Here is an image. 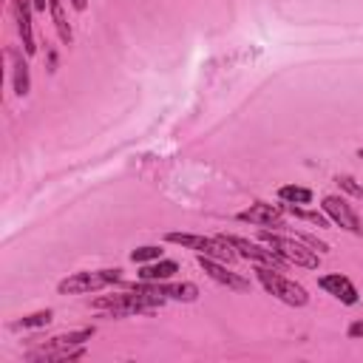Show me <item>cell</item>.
Masks as SVG:
<instances>
[{
    "label": "cell",
    "instance_id": "obj_1",
    "mask_svg": "<svg viewBox=\"0 0 363 363\" xmlns=\"http://www.w3.org/2000/svg\"><path fill=\"white\" fill-rule=\"evenodd\" d=\"M267 247H272L286 264H295V267H306V269H315L320 264V252H315L312 247H306L298 235H284V233H269V230H261L258 235Z\"/></svg>",
    "mask_w": 363,
    "mask_h": 363
},
{
    "label": "cell",
    "instance_id": "obj_2",
    "mask_svg": "<svg viewBox=\"0 0 363 363\" xmlns=\"http://www.w3.org/2000/svg\"><path fill=\"white\" fill-rule=\"evenodd\" d=\"M164 241L170 244H179L184 250H193L196 255H207V258H216V261H224V264H233L238 258V252L221 238V235H196V233H167Z\"/></svg>",
    "mask_w": 363,
    "mask_h": 363
},
{
    "label": "cell",
    "instance_id": "obj_3",
    "mask_svg": "<svg viewBox=\"0 0 363 363\" xmlns=\"http://www.w3.org/2000/svg\"><path fill=\"white\" fill-rule=\"evenodd\" d=\"M255 278H258V284H261L272 298H278V301H284V303H289V306H306V301H309L306 289H303L301 284L289 281L286 275H281V269H275V267L258 264V267H255Z\"/></svg>",
    "mask_w": 363,
    "mask_h": 363
},
{
    "label": "cell",
    "instance_id": "obj_4",
    "mask_svg": "<svg viewBox=\"0 0 363 363\" xmlns=\"http://www.w3.org/2000/svg\"><path fill=\"white\" fill-rule=\"evenodd\" d=\"M122 281V269L113 267V269H94V272H74L68 278H62L57 284V292L60 295H82V292H96V289H105L111 284Z\"/></svg>",
    "mask_w": 363,
    "mask_h": 363
},
{
    "label": "cell",
    "instance_id": "obj_5",
    "mask_svg": "<svg viewBox=\"0 0 363 363\" xmlns=\"http://www.w3.org/2000/svg\"><path fill=\"white\" fill-rule=\"evenodd\" d=\"M221 238L238 252V258H247V261H255V264H264V267H275V269L286 267V261L272 247H267L264 241H250V238L233 235V233H221Z\"/></svg>",
    "mask_w": 363,
    "mask_h": 363
},
{
    "label": "cell",
    "instance_id": "obj_6",
    "mask_svg": "<svg viewBox=\"0 0 363 363\" xmlns=\"http://www.w3.org/2000/svg\"><path fill=\"white\" fill-rule=\"evenodd\" d=\"M320 207H323V213L329 216V221H335L337 227H343V230L352 233V235H363V224H360L357 213L352 210V204H349L346 199H340V196H323Z\"/></svg>",
    "mask_w": 363,
    "mask_h": 363
},
{
    "label": "cell",
    "instance_id": "obj_7",
    "mask_svg": "<svg viewBox=\"0 0 363 363\" xmlns=\"http://www.w3.org/2000/svg\"><path fill=\"white\" fill-rule=\"evenodd\" d=\"M199 267L204 269V275H207V278H213L216 284H221V286H227V289H235V292H247V289H250V281H247L244 275L233 272V269H230V264H224V261H216V258L199 255Z\"/></svg>",
    "mask_w": 363,
    "mask_h": 363
},
{
    "label": "cell",
    "instance_id": "obj_8",
    "mask_svg": "<svg viewBox=\"0 0 363 363\" xmlns=\"http://www.w3.org/2000/svg\"><path fill=\"white\" fill-rule=\"evenodd\" d=\"M238 221L281 230L284 227V207L281 204H269V201H255V204H250L247 210L238 213Z\"/></svg>",
    "mask_w": 363,
    "mask_h": 363
},
{
    "label": "cell",
    "instance_id": "obj_9",
    "mask_svg": "<svg viewBox=\"0 0 363 363\" xmlns=\"http://www.w3.org/2000/svg\"><path fill=\"white\" fill-rule=\"evenodd\" d=\"M11 11H14V23H17V34L23 40V54L31 57L37 51L34 45V31H31V11L34 3L31 0H11Z\"/></svg>",
    "mask_w": 363,
    "mask_h": 363
},
{
    "label": "cell",
    "instance_id": "obj_10",
    "mask_svg": "<svg viewBox=\"0 0 363 363\" xmlns=\"http://www.w3.org/2000/svg\"><path fill=\"white\" fill-rule=\"evenodd\" d=\"M318 286H320L323 292H329L332 298H337L340 303H346V306H354V303L360 301V295H357V286H354V284H352L346 275H340V272H332V275H320Z\"/></svg>",
    "mask_w": 363,
    "mask_h": 363
},
{
    "label": "cell",
    "instance_id": "obj_11",
    "mask_svg": "<svg viewBox=\"0 0 363 363\" xmlns=\"http://www.w3.org/2000/svg\"><path fill=\"white\" fill-rule=\"evenodd\" d=\"M173 272H179V264L170 258H156L150 264H139V278L142 281H167Z\"/></svg>",
    "mask_w": 363,
    "mask_h": 363
},
{
    "label": "cell",
    "instance_id": "obj_12",
    "mask_svg": "<svg viewBox=\"0 0 363 363\" xmlns=\"http://www.w3.org/2000/svg\"><path fill=\"white\" fill-rule=\"evenodd\" d=\"M156 284V292H162L167 301H196L199 298V286L190 284V281H182V284H164V281H153Z\"/></svg>",
    "mask_w": 363,
    "mask_h": 363
},
{
    "label": "cell",
    "instance_id": "obj_13",
    "mask_svg": "<svg viewBox=\"0 0 363 363\" xmlns=\"http://www.w3.org/2000/svg\"><path fill=\"white\" fill-rule=\"evenodd\" d=\"M48 11H51L54 28H57V37H60L65 45H71V43H74V28H71V23H68V17H65L62 0H51V3H48Z\"/></svg>",
    "mask_w": 363,
    "mask_h": 363
},
{
    "label": "cell",
    "instance_id": "obj_14",
    "mask_svg": "<svg viewBox=\"0 0 363 363\" xmlns=\"http://www.w3.org/2000/svg\"><path fill=\"white\" fill-rule=\"evenodd\" d=\"M94 337V326L77 329V332H65V335H54L45 346H57V349H68V346H85V340Z\"/></svg>",
    "mask_w": 363,
    "mask_h": 363
},
{
    "label": "cell",
    "instance_id": "obj_15",
    "mask_svg": "<svg viewBox=\"0 0 363 363\" xmlns=\"http://www.w3.org/2000/svg\"><path fill=\"white\" fill-rule=\"evenodd\" d=\"M11 79H14V94L17 96H26L28 88H31V77H28V62H26L23 54L14 57V74H11Z\"/></svg>",
    "mask_w": 363,
    "mask_h": 363
},
{
    "label": "cell",
    "instance_id": "obj_16",
    "mask_svg": "<svg viewBox=\"0 0 363 363\" xmlns=\"http://www.w3.org/2000/svg\"><path fill=\"white\" fill-rule=\"evenodd\" d=\"M278 199L284 204H309L312 201V190L301 187V184H284V187H278Z\"/></svg>",
    "mask_w": 363,
    "mask_h": 363
},
{
    "label": "cell",
    "instance_id": "obj_17",
    "mask_svg": "<svg viewBox=\"0 0 363 363\" xmlns=\"http://www.w3.org/2000/svg\"><path fill=\"white\" fill-rule=\"evenodd\" d=\"M48 320H51V309H43V312H31V315L14 320L11 326H14V329H37V326H45Z\"/></svg>",
    "mask_w": 363,
    "mask_h": 363
},
{
    "label": "cell",
    "instance_id": "obj_18",
    "mask_svg": "<svg viewBox=\"0 0 363 363\" xmlns=\"http://www.w3.org/2000/svg\"><path fill=\"white\" fill-rule=\"evenodd\" d=\"M156 258H162V250L153 247V244L136 247V250L130 252V261H133V264H150V261H156Z\"/></svg>",
    "mask_w": 363,
    "mask_h": 363
},
{
    "label": "cell",
    "instance_id": "obj_19",
    "mask_svg": "<svg viewBox=\"0 0 363 363\" xmlns=\"http://www.w3.org/2000/svg\"><path fill=\"white\" fill-rule=\"evenodd\" d=\"M335 182L340 184V190H346L349 196H354V199H360V201H363V184H357L352 176H346V173H343V176H337Z\"/></svg>",
    "mask_w": 363,
    "mask_h": 363
},
{
    "label": "cell",
    "instance_id": "obj_20",
    "mask_svg": "<svg viewBox=\"0 0 363 363\" xmlns=\"http://www.w3.org/2000/svg\"><path fill=\"white\" fill-rule=\"evenodd\" d=\"M346 335H349L352 340H363V318H360V320H354V323H349Z\"/></svg>",
    "mask_w": 363,
    "mask_h": 363
},
{
    "label": "cell",
    "instance_id": "obj_21",
    "mask_svg": "<svg viewBox=\"0 0 363 363\" xmlns=\"http://www.w3.org/2000/svg\"><path fill=\"white\" fill-rule=\"evenodd\" d=\"M71 3V9H77V11H85V6H88V0H68Z\"/></svg>",
    "mask_w": 363,
    "mask_h": 363
},
{
    "label": "cell",
    "instance_id": "obj_22",
    "mask_svg": "<svg viewBox=\"0 0 363 363\" xmlns=\"http://www.w3.org/2000/svg\"><path fill=\"white\" fill-rule=\"evenodd\" d=\"M34 3V11H45V6L51 3V0H31Z\"/></svg>",
    "mask_w": 363,
    "mask_h": 363
},
{
    "label": "cell",
    "instance_id": "obj_23",
    "mask_svg": "<svg viewBox=\"0 0 363 363\" xmlns=\"http://www.w3.org/2000/svg\"><path fill=\"white\" fill-rule=\"evenodd\" d=\"M357 156H360V159H363V147H360V150H357Z\"/></svg>",
    "mask_w": 363,
    "mask_h": 363
}]
</instances>
